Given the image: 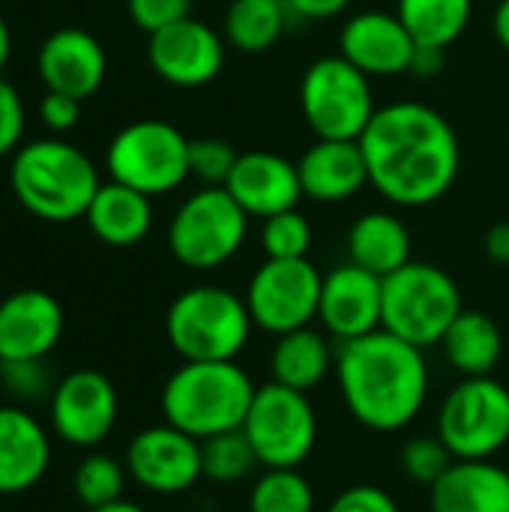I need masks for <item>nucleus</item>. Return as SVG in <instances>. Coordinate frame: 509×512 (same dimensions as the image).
Returning a JSON list of instances; mask_svg holds the SVG:
<instances>
[{
  "label": "nucleus",
  "instance_id": "33",
  "mask_svg": "<svg viewBox=\"0 0 509 512\" xmlns=\"http://www.w3.org/2000/svg\"><path fill=\"white\" fill-rule=\"evenodd\" d=\"M309 246H312V225L297 207L264 219L261 249L267 258H306Z\"/></svg>",
  "mask_w": 509,
  "mask_h": 512
},
{
  "label": "nucleus",
  "instance_id": "39",
  "mask_svg": "<svg viewBox=\"0 0 509 512\" xmlns=\"http://www.w3.org/2000/svg\"><path fill=\"white\" fill-rule=\"evenodd\" d=\"M327 512H402V510H399V504H396L384 489L363 483V486H351V489H345V492H342V495L327 507Z\"/></svg>",
  "mask_w": 509,
  "mask_h": 512
},
{
  "label": "nucleus",
  "instance_id": "43",
  "mask_svg": "<svg viewBox=\"0 0 509 512\" xmlns=\"http://www.w3.org/2000/svg\"><path fill=\"white\" fill-rule=\"evenodd\" d=\"M486 255L495 264H509V222H495L486 234Z\"/></svg>",
  "mask_w": 509,
  "mask_h": 512
},
{
  "label": "nucleus",
  "instance_id": "14",
  "mask_svg": "<svg viewBox=\"0 0 509 512\" xmlns=\"http://www.w3.org/2000/svg\"><path fill=\"white\" fill-rule=\"evenodd\" d=\"M129 477L153 495H183L201 477V441L171 423L138 432L126 447Z\"/></svg>",
  "mask_w": 509,
  "mask_h": 512
},
{
  "label": "nucleus",
  "instance_id": "17",
  "mask_svg": "<svg viewBox=\"0 0 509 512\" xmlns=\"http://www.w3.org/2000/svg\"><path fill=\"white\" fill-rule=\"evenodd\" d=\"M414 51L417 42L405 30L402 18L378 9L348 18L339 33V54L369 78L411 72Z\"/></svg>",
  "mask_w": 509,
  "mask_h": 512
},
{
  "label": "nucleus",
  "instance_id": "28",
  "mask_svg": "<svg viewBox=\"0 0 509 512\" xmlns=\"http://www.w3.org/2000/svg\"><path fill=\"white\" fill-rule=\"evenodd\" d=\"M474 12V0H399L396 15L417 45L447 48L453 45Z\"/></svg>",
  "mask_w": 509,
  "mask_h": 512
},
{
  "label": "nucleus",
  "instance_id": "24",
  "mask_svg": "<svg viewBox=\"0 0 509 512\" xmlns=\"http://www.w3.org/2000/svg\"><path fill=\"white\" fill-rule=\"evenodd\" d=\"M90 231L117 249L135 246L147 237L150 225H153V207H150V195L108 180L96 189L87 213H84Z\"/></svg>",
  "mask_w": 509,
  "mask_h": 512
},
{
  "label": "nucleus",
  "instance_id": "22",
  "mask_svg": "<svg viewBox=\"0 0 509 512\" xmlns=\"http://www.w3.org/2000/svg\"><path fill=\"white\" fill-rule=\"evenodd\" d=\"M303 195L336 204L354 198L369 183V168L360 141H342V138H318L303 159L297 162Z\"/></svg>",
  "mask_w": 509,
  "mask_h": 512
},
{
  "label": "nucleus",
  "instance_id": "10",
  "mask_svg": "<svg viewBox=\"0 0 509 512\" xmlns=\"http://www.w3.org/2000/svg\"><path fill=\"white\" fill-rule=\"evenodd\" d=\"M243 435L249 438L258 465L300 468L318 444V414L309 393L276 381L258 387L243 420Z\"/></svg>",
  "mask_w": 509,
  "mask_h": 512
},
{
  "label": "nucleus",
  "instance_id": "4",
  "mask_svg": "<svg viewBox=\"0 0 509 512\" xmlns=\"http://www.w3.org/2000/svg\"><path fill=\"white\" fill-rule=\"evenodd\" d=\"M9 183L21 207L45 222L81 219L96 195V165L63 138H39L15 150Z\"/></svg>",
  "mask_w": 509,
  "mask_h": 512
},
{
  "label": "nucleus",
  "instance_id": "37",
  "mask_svg": "<svg viewBox=\"0 0 509 512\" xmlns=\"http://www.w3.org/2000/svg\"><path fill=\"white\" fill-rule=\"evenodd\" d=\"M129 6V18L150 36L174 21L189 18L192 12V0H126Z\"/></svg>",
  "mask_w": 509,
  "mask_h": 512
},
{
  "label": "nucleus",
  "instance_id": "29",
  "mask_svg": "<svg viewBox=\"0 0 509 512\" xmlns=\"http://www.w3.org/2000/svg\"><path fill=\"white\" fill-rule=\"evenodd\" d=\"M285 0H231L225 15V36L234 48L246 54H261L273 48L288 24Z\"/></svg>",
  "mask_w": 509,
  "mask_h": 512
},
{
  "label": "nucleus",
  "instance_id": "41",
  "mask_svg": "<svg viewBox=\"0 0 509 512\" xmlns=\"http://www.w3.org/2000/svg\"><path fill=\"white\" fill-rule=\"evenodd\" d=\"M285 3H288L291 15L321 21V18H333L339 12H345L351 0H285Z\"/></svg>",
  "mask_w": 509,
  "mask_h": 512
},
{
  "label": "nucleus",
  "instance_id": "11",
  "mask_svg": "<svg viewBox=\"0 0 509 512\" xmlns=\"http://www.w3.org/2000/svg\"><path fill=\"white\" fill-rule=\"evenodd\" d=\"M456 459H492L509 444V390L492 375L462 378L441 402L438 432Z\"/></svg>",
  "mask_w": 509,
  "mask_h": 512
},
{
  "label": "nucleus",
  "instance_id": "45",
  "mask_svg": "<svg viewBox=\"0 0 509 512\" xmlns=\"http://www.w3.org/2000/svg\"><path fill=\"white\" fill-rule=\"evenodd\" d=\"M9 51H12V36H9V27H6V21L0 15V75H3V69L9 63Z\"/></svg>",
  "mask_w": 509,
  "mask_h": 512
},
{
  "label": "nucleus",
  "instance_id": "38",
  "mask_svg": "<svg viewBox=\"0 0 509 512\" xmlns=\"http://www.w3.org/2000/svg\"><path fill=\"white\" fill-rule=\"evenodd\" d=\"M24 135V105L18 90L0 75V159L15 153Z\"/></svg>",
  "mask_w": 509,
  "mask_h": 512
},
{
  "label": "nucleus",
  "instance_id": "32",
  "mask_svg": "<svg viewBox=\"0 0 509 512\" xmlns=\"http://www.w3.org/2000/svg\"><path fill=\"white\" fill-rule=\"evenodd\" d=\"M258 465V456L243 429L201 441V471L213 483H237Z\"/></svg>",
  "mask_w": 509,
  "mask_h": 512
},
{
  "label": "nucleus",
  "instance_id": "44",
  "mask_svg": "<svg viewBox=\"0 0 509 512\" xmlns=\"http://www.w3.org/2000/svg\"><path fill=\"white\" fill-rule=\"evenodd\" d=\"M492 27H495V36L501 42V48L509 51V0H501L498 9H495V18H492Z\"/></svg>",
  "mask_w": 509,
  "mask_h": 512
},
{
  "label": "nucleus",
  "instance_id": "12",
  "mask_svg": "<svg viewBox=\"0 0 509 512\" xmlns=\"http://www.w3.org/2000/svg\"><path fill=\"white\" fill-rule=\"evenodd\" d=\"M321 282L309 258H267L246 288L252 324L273 336L309 327L318 318Z\"/></svg>",
  "mask_w": 509,
  "mask_h": 512
},
{
  "label": "nucleus",
  "instance_id": "27",
  "mask_svg": "<svg viewBox=\"0 0 509 512\" xmlns=\"http://www.w3.org/2000/svg\"><path fill=\"white\" fill-rule=\"evenodd\" d=\"M333 363H336V357L330 351V342L312 327L282 333L270 354L273 381L282 387L300 390V393L315 390L330 375Z\"/></svg>",
  "mask_w": 509,
  "mask_h": 512
},
{
  "label": "nucleus",
  "instance_id": "35",
  "mask_svg": "<svg viewBox=\"0 0 509 512\" xmlns=\"http://www.w3.org/2000/svg\"><path fill=\"white\" fill-rule=\"evenodd\" d=\"M237 156L240 153L222 138H195L189 141V177H198L207 186H225Z\"/></svg>",
  "mask_w": 509,
  "mask_h": 512
},
{
  "label": "nucleus",
  "instance_id": "26",
  "mask_svg": "<svg viewBox=\"0 0 509 512\" xmlns=\"http://www.w3.org/2000/svg\"><path fill=\"white\" fill-rule=\"evenodd\" d=\"M441 348H444L447 363L462 378H480V375H492V369L501 363L504 336H501V327L489 315L462 309L459 318L444 333Z\"/></svg>",
  "mask_w": 509,
  "mask_h": 512
},
{
  "label": "nucleus",
  "instance_id": "5",
  "mask_svg": "<svg viewBox=\"0 0 509 512\" xmlns=\"http://www.w3.org/2000/svg\"><path fill=\"white\" fill-rule=\"evenodd\" d=\"M462 312V291L456 279L426 261H408L396 273L384 276V315L381 327L393 336L432 348Z\"/></svg>",
  "mask_w": 509,
  "mask_h": 512
},
{
  "label": "nucleus",
  "instance_id": "23",
  "mask_svg": "<svg viewBox=\"0 0 509 512\" xmlns=\"http://www.w3.org/2000/svg\"><path fill=\"white\" fill-rule=\"evenodd\" d=\"M432 512H509V471L492 459H456L429 489Z\"/></svg>",
  "mask_w": 509,
  "mask_h": 512
},
{
  "label": "nucleus",
  "instance_id": "8",
  "mask_svg": "<svg viewBox=\"0 0 509 512\" xmlns=\"http://www.w3.org/2000/svg\"><path fill=\"white\" fill-rule=\"evenodd\" d=\"M300 108L318 138L360 141L375 117L369 75L342 54L315 60L300 81Z\"/></svg>",
  "mask_w": 509,
  "mask_h": 512
},
{
  "label": "nucleus",
  "instance_id": "30",
  "mask_svg": "<svg viewBox=\"0 0 509 512\" xmlns=\"http://www.w3.org/2000/svg\"><path fill=\"white\" fill-rule=\"evenodd\" d=\"M249 512H315V492L297 468H267L249 492Z\"/></svg>",
  "mask_w": 509,
  "mask_h": 512
},
{
  "label": "nucleus",
  "instance_id": "19",
  "mask_svg": "<svg viewBox=\"0 0 509 512\" xmlns=\"http://www.w3.org/2000/svg\"><path fill=\"white\" fill-rule=\"evenodd\" d=\"M36 69L45 90L66 93L84 102L102 87L108 72V57L96 36L78 27H63L42 42Z\"/></svg>",
  "mask_w": 509,
  "mask_h": 512
},
{
  "label": "nucleus",
  "instance_id": "25",
  "mask_svg": "<svg viewBox=\"0 0 509 512\" xmlns=\"http://www.w3.org/2000/svg\"><path fill=\"white\" fill-rule=\"evenodd\" d=\"M348 258L351 264L384 279L411 261V231L399 216L372 210L351 225Z\"/></svg>",
  "mask_w": 509,
  "mask_h": 512
},
{
  "label": "nucleus",
  "instance_id": "18",
  "mask_svg": "<svg viewBox=\"0 0 509 512\" xmlns=\"http://www.w3.org/2000/svg\"><path fill=\"white\" fill-rule=\"evenodd\" d=\"M63 336V306L39 288L0 300V360H45Z\"/></svg>",
  "mask_w": 509,
  "mask_h": 512
},
{
  "label": "nucleus",
  "instance_id": "16",
  "mask_svg": "<svg viewBox=\"0 0 509 512\" xmlns=\"http://www.w3.org/2000/svg\"><path fill=\"white\" fill-rule=\"evenodd\" d=\"M384 315V279L357 267L342 264L330 270L321 282L318 321L339 342L360 339L366 333L381 330Z\"/></svg>",
  "mask_w": 509,
  "mask_h": 512
},
{
  "label": "nucleus",
  "instance_id": "15",
  "mask_svg": "<svg viewBox=\"0 0 509 512\" xmlns=\"http://www.w3.org/2000/svg\"><path fill=\"white\" fill-rule=\"evenodd\" d=\"M147 60L153 72L174 87H204L222 72L225 45L210 24L189 15L150 33Z\"/></svg>",
  "mask_w": 509,
  "mask_h": 512
},
{
  "label": "nucleus",
  "instance_id": "1",
  "mask_svg": "<svg viewBox=\"0 0 509 512\" xmlns=\"http://www.w3.org/2000/svg\"><path fill=\"white\" fill-rule=\"evenodd\" d=\"M360 147L369 183L399 207H426L459 177V135L441 111L423 102L378 108Z\"/></svg>",
  "mask_w": 509,
  "mask_h": 512
},
{
  "label": "nucleus",
  "instance_id": "3",
  "mask_svg": "<svg viewBox=\"0 0 509 512\" xmlns=\"http://www.w3.org/2000/svg\"><path fill=\"white\" fill-rule=\"evenodd\" d=\"M255 390L234 360H183L162 387V417L180 432L207 441L243 429Z\"/></svg>",
  "mask_w": 509,
  "mask_h": 512
},
{
  "label": "nucleus",
  "instance_id": "13",
  "mask_svg": "<svg viewBox=\"0 0 509 512\" xmlns=\"http://www.w3.org/2000/svg\"><path fill=\"white\" fill-rule=\"evenodd\" d=\"M117 390L96 369H75L60 384H54L48 399V417L54 435L75 447H99L117 423Z\"/></svg>",
  "mask_w": 509,
  "mask_h": 512
},
{
  "label": "nucleus",
  "instance_id": "2",
  "mask_svg": "<svg viewBox=\"0 0 509 512\" xmlns=\"http://www.w3.org/2000/svg\"><path fill=\"white\" fill-rule=\"evenodd\" d=\"M336 378L345 408L372 432H399L411 426L429 396V363L423 348L384 327L339 342Z\"/></svg>",
  "mask_w": 509,
  "mask_h": 512
},
{
  "label": "nucleus",
  "instance_id": "46",
  "mask_svg": "<svg viewBox=\"0 0 509 512\" xmlns=\"http://www.w3.org/2000/svg\"><path fill=\"white\" fill-rule=\"evenodd\" d=\"M90 512H147L144 507H138L135 501H126V498H120V501H111V504H105V507H96V510Z\"/></svg>",
  "mask_w": 509,
  "mask_h": 512
},
{
  "label": "nucleus",
  "instance_id": "6",
  "mask_svg": "<svg viewBox=\"0 0 509 512\" xmlns=\"http://www.w3.org/2000/svg\"><path fill=\"white\" fill-rule=\"evenodd\" d=\"M252 327L246 300L216 285L183 291L165 315L168 342L183 360H237Z\"/></svg>",
  "mask_w": 509,
  "mask_h": 512
},
{
  "label": "nucleus",
  "instance_id": "20",
  "mask_svg": "<svg viewBox=\"0 0 509 512\" xmlns=\"http://www.w3.org/2000/svg\"><path fill=\"white\" fill-rule=\"evenodd\" d=\"M225 189L249 216L261 219L294 210L303 198L297 165L267 150L240 153L237 165L231 168V177L225 180Z\"/></svg>",
  "mask_w": 509,
  "mask_h": 512
},
{
  "label": "nucleus",
  "instance_id": "36",
  "mask_svg": "<svg viewBox=\"0 0 509 512\" xmlns=\"http://www.w3.org/2000/svg\"><path fill=\"white\" fill-rule=\"evenodd\" d=\"M0 384L21 402L51 396L54 390L45 360H0Z\"/></svg>",
  "mask_w": 509,
  "mask_h": 512
},
{
  "label": "nucleus",
  "instance_id": "42",
  "mask_svg": "<svg viewBox=\"0 0 509 512\" xmlns=\"http://www.w3.org/2000/svg\"><path fill=\"white\" fill-rule=\"evenodd\" d=\"M447 48H429V45H417L414 51V60H411V72L420 75V78H429V75H438L447 63L444 57Z\"/></svg>",
  "mask_w": 509,
  "mask_h": 512
},
{
  "label": "nucleus",
  "instance_id": "9",
  "mask_svg": "<svg viewBox=\"0 0 509 512\" xmlns=\"http://www.w3.org/2000/svg\"><path fill=\"white\" fill-rule=\"evenodd\" d=\"M105 165L111 180L165 195L189 177V138L165 120H135L111 138Z\"/></svg>",
  "mask_w": 509,
  "mask_h": 512
},
{
  "label": "nucleus",
  "instance_id": "40",
  "mask_svg": "<svg viewBox=\"0 0 509 512\" xmlns=\"http://www.w3.org/2000/svg\"><path fill=\"white\" fill-rule=\"evenodd\" d=\"M39 117L51 132H69L81 117V99L45 90V96L39 102Z\"/></svg>",
  "mask_w": 509,
  "mask_h": 512
},
{
  "label": "nucleus",
  "instance_id": "31",
  "mask_svg": "<svg viewBox=\"0 0 509 512\" xmlns=\"http://www.w3.org/2000/svg\"><path fill=\"white\" fill-rule=\"evenodd\" d=\"M126 474H129L126 465H120L114 456L87 453L72 474V492L87 510H96L123 498Z\"/></svg>",
  "mask_w": 509,
  "mask_h": 512
},
{
  "label": "nucleus",
  "instance_id": "34",
  "mask_svg": "<svg viewBox=\"0 0 509 512\" xmlns=\"http://www.w3.org/2000/svg\"><path fill=\"white\" fill-rule=\"evenodd\" d=\"M456 462V456L447 450V444L438 435H417L402 447V471L405 477H411L420 486H435L450 465Z\"/></svg>",
  "mask_w": 509,
  "mask_h": 512
},
{
  "label": "nucleus",
  "instance_id": "21",
  "mask_svg": "<svg viewBox=\"0 0 509 512\" xmlns=\"http://www.w3.org/2000/svg\"><path fill=\"white\" fill-rule=\"evenodd\" d=\"M51 465L45 426L18 405H0V495L30 492Z\"/></svg>",
  "mask_w": 509,
  "mask_h": 512
},
{
  "label": "nucleus",
  "instance_id": "7",
  "mask_svg": "<svg viewBox=\"0 0 509 512\" xmlns=\"http://www.w3.org/2000/svg\"><path fill=\"white\" fill-rule=\"evenodd\" d=\"M249 231V213L225 186H207L189 195L171 225L168 249L189 270H216L231 261Z\"/></svg>",
  "mask_w": 509,
  "mask_h": 512
}]
</instances>
